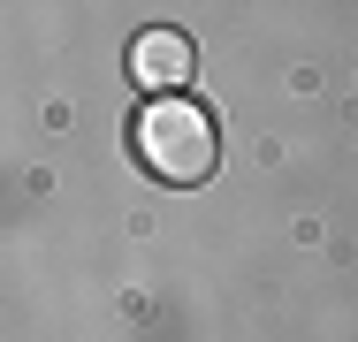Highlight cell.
<instances>
[{
    "instance_id": "7a4b0ae2",
    "label": "cell",
    "mask_w": 358,
    "mask_h": 342,
    "mask_svg": "<svg viewBox=\"0 0 358 342\" xmlns=\"http://www.w3.org/2000/svg\"><path fill=\"white\" fill-rule=\"evenodd\" d=\"M130 76H138L152 99H176L191 84V38L183 31H138L130 38Z\"/></svg>"
},
{
    "instance_id": "6da1fadb",
    "label": "cell",
    "mask_w": 358,
    "mask_h": 342,
    "mask_svg": "<svg viewBox=\"0 0 358 342\" xmlns=\"http://www.w3.org/2000/svg\"><path fill=\"white\" fill-rule=\"evenodd\" d=\"M138 160L160 175V183H206L221 160V137H214V114L199 99H152L138 114Z\"/></svg>"
}]
</instances>
